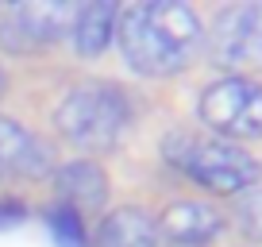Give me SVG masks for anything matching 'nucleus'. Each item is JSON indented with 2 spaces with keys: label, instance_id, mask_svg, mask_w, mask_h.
<instances>
[{
  "label": "nucleus",
  "instance_id": "obj_13",
  "mask_svg": "<svg viewBox=\"0 0 262 247\" xmlns=\"http://www.w3.org/2000/svg\"><path fill=\"white\" fill-rule=\"evenodd\" d=\"M231 220H235L239 232H247V236H262V186L231 197Z\"/></svg>",
  "mask_w": 262,
  "mask_h": 247
},
{
  "label": "nucleus",
  "instance_id": "obj_14",
  "mask_svg": "<svg viewBox=\"0 0 262 247\" xmlns=\"http://www.w3.org/2000/svg\"><path fill=\"white\" fill-rule=\"evenodd\" d=\"M19 220H27V205L16 197H0V228H16Z\"/></svg>",
  "mask_w": 262,
  "mask_h": 247
},
{
  "label": "nucleus",
  "instance_id": "obj_10",
  "mask_svg": "<svg viewBox=\"0 0 262 247\" xmlns=\"http://www.w3.org/2000/svg\"><path fill=\"white\" fill-rule=\"evenodd\" d=\"M89 247H158V224L147 209L120 205L97 224V239Z\"/></svg>",
  "mask_w": 262,
  "mask_h": 247
},
{
  "label": "nucleus",
  "instance_id": "obj_9",
  "mask_svg": "<svg viewBox=\"0 0 262 247\" xmlns=\"http://www.w3.org/2000/svg\"><path fill=\"white\" fill-rule=\"evenodd\" d=\"M158 236L173 239L181 247H205L224 232V213L205 201H173L158 216Z\"/></svg>",
  "mask_w": 262,
  "mask_h": 247
},
{
  "label": "nucleus",
  "instance_id": "obj_4",
  "mask_svg": "<svg viewBox=\"0 0 262 247\" xmlns=\"http://www.w3.org/2000/svg\"><path fill=\"white\" fill-rule=\"evenodd\" d=\"M181 174L205 186V190L220 193V197H239V193L254 190L262 181V162L247 147L228 139H193Z\"/></svg>",
  "mask_w": 262,
  "mask_h": 247
},
{
  "label": "nucleus",
  "instance_id": "obj_12",
  "mask_svg": "<svg viewBox=\"0 0 262 247\" xmlns=\"http://www.w3.org/2000/svg\"><path fill=\"white\" fill-rule=\"evenodd\" d=\"M47 228H50V236H54L58 247H89V228H85V220L70 205H62V201L47 209Z\"/></svg>",
  "mask_w": 262,
  "mask_h": 247
},
{
  "label": "nucleus",
  "instance_id": "obj_1",
  "mask_svg": "<svg viewBox=\"0 0 262 247\" xmlns=\"http://www.w3.org/2000/svg\"><path fill=\"white\" fill-rule=\"evenodd\" d=\"M120 54L139 77H173L189 66L205 43L196 12L178 0H147L116 16Z\"/></svg>",
  "mask_w": 262,
  "mask_h": 247
},
{
  "label": "nucleus",
  "instance_id": "obj_6",
  "mask_svg": "<svg viewBox=\"0 0 262 247\" xmlns=\"http://www.w3.org/2000/svg\"><path fill=\"white\" fill-rule=\"evenodd\" d=\"M77 8L74 4H4L0 8V47L8 54H35V50H47L54 43H62L74 27Z\"/></svg>",
  "mask_w": 262,
  "mask_h": 247
},
{
  "label": "nucleus",
  "instance_id": "obj_7",
  "mask_svg": "<svg viewBox=\"0 0 262 247\" xmlns=\"http://www.w3.org/2000/svg\"><path fill=\"white\" fill-rule=\"evenodd\" d=\"M54 190H58V201L70 205L85 220V216L104 213L112 186H108V174L97 158H74V162L54 166Z\"/></svg>",
  "mask_w": 262,
  "mask_h": 247
},
{
  "label": "nucleus",
  "instance_id": "obj_11",
  "mask_svg": "<svg viewBox=\"0 0 262 247\" xmlns=\"http://www.w3.org/2000/svg\"><path fill=\"white\" fill-rule=\"evenodd\" d=\"M116 16H120V8H116L112 0H100V4H85V8H77L74 27H70V39H74L77 54H85V58L104 54L108 43L116 39Z\"/></svg>",
  "mask_w": 262,
  "mask_h": 247
},
{
  "label": "nucleus",
  "instance_id": "obj_15",
  "mask_svg": "<svg viewBox=\"0 0 262 247\" xmlns=\"http://www.w3.org/2000/svg\"><path fill=\"white\" fill-rule=\"evenodd\" d=\"M4 93H8V74L0 70V97H4Z\"/></svg>",
  "mask_w": 262,
  "mask_h": 247
},
{
  "label": "nucleus",
  "instance_id": "obj_5",
  "mask_svg": "<svg viewBox=\"0 0 262 247\" xmlns=\"http://www.w3.org/2000/svg\"><path fill=\"white\" fill-rule=\"evenodd\" d=\"M208 54L228 77H251L262 70V4H231L212 19Z\"/></svg>",
  "mask_w": 262,
  "mask_h": 247
},
{
  "label": "nucleus",
  "instance_id": "obj_2",
  "mask_svg": "<svg viewBox=\"0 0 262 247\" xmlns=\"http://www.w3.org/2000/svg\"><path fill=\"white\" fill-rule=\"evenodd\" d=\"M135 123L131 93L116 81H81L66 89V97L54 108V128L62 139H70L81 151H112Z\"/></svg>",
  "mask_w": 262,
  "mask_h": 247
},
{
  "label": "nucleus",
  "instance_id": "obj_3",
  "mask_svg": "<svg viewBox=\"0 0 262 247\" xmlns=\"http://www.w3.org/2000/svg\"><path fill=\"white\" fill-rule=\"evenodd\" d=\"M196 116L205 128H212L216 139H258L262 135V81L254 77H220L212 81L201 100Z\"/></svg>",
  "mask_w": 262,
  "mask_h": 247
},
{
  "label": "nucleus",
  "instance_id": "obj_8",
  "mask_svg": "<svg viewBox=\"0 0 262 247\" xmlns=\"http://www.w3.org/2000/svg\"><path fill=\"white\" fill-rule=\"evenodd\" d=\"M54 174V147L31 135L24 123L0 116V178H42Z\"/></svg>",
  "mask_w": 262,
  "mask_h": 247
}]
</instances>
